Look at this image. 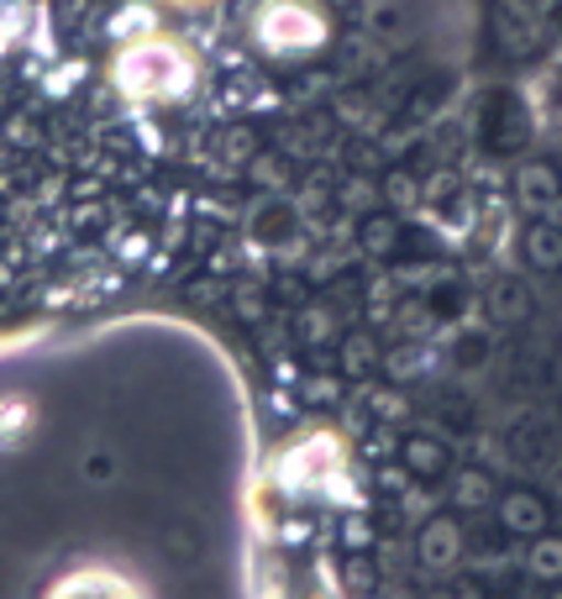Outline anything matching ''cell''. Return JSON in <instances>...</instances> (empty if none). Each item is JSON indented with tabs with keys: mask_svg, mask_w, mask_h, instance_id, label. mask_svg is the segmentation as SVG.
I'll list each match as a JSON object with an SVG mask.
<instances>
[{
	"mask_svg": "<svg viewBox=\"0 0 562 599\" xmlns=\"http://www.w3.org/2000/svg\"><path fill=\"white\" fill-rule=\"evenodd\" d=\"M499 515H505V531H516V536H541V531H547V504H541V495H531V489L505 495Z\"/></svg>",
	"mask_w": 562,
	"mask_h": 599,
	"instance_id": "1",
	"label": "cell"
},
{
	"mask_svg": "<svg viewBox=\"0 0 562 599\" xmlns=\"http://www.w3.org/2000/svg\"><path fill=\"white\" fill-rule=\"evenodd\" d=\"M526 568H531L541 584H558L562 578V536H537V542H531V557H526Z\"/></svg>",
	"mask_w": 562,
	"mask_h": 599,
	"instance_id": "2",
	"label": "cell"
},
{
	"mask_svg": "<svg viewBox=\"0 0 562 599\" xmlns=\"http://www.w3.org/2000/svg\"><path fill=\"white\" fill-rule=\"evenodd\" d=\"M421 557H426V563H437V568H442V563H452V557H458V526H452V521H437V526H426Z\"/></svg>",
	"mask_w": 562,
	"mask_h": 599,
	"instance_id": "3",
	"label": "cell"
},
{
	"mask_svg": "<svg viewBox=\"0 0 562 599\" xmlns=\"http://www.w3.org/2000/svg\"><path fill=\"white\" fill-rule=\"evenodd\" d=\"M410 468H416V474H442L447 468L442 442H410Z\"/></svg>",
	"mask_w": 562,
	"mask_h": 599,
	"instance_id": "4",
	"label": "cell"
},
{
	"mask_svg": "<svg viewBox=\"0 0 562 599\" xmlns=\"http://www.w3.org/2000/svg\"><path fill=\"white\" fill-rule=\"evenodd\" d=\"M489 500H494L489 474H478V468H473V474L458 479V504H489Z\"/></svg>",
	"mask_w": 562,
	"mask_h": 599,
	"instance_id": "5",
	"label": "cell"
},
{
	"mask_svg": "<svg viewBox=\"0 0 562 599\" xmlns=\"http://www.w3.org/2000/svg\"><path fill=\"white\" fill-rule=\"evenodd\" d=\"M537 242V247H531V258H537V264H558L562 258V242L552 237V232H541V237H531Z\"/></svg>",
	"mask_w": 562,
	"mask_h": 599,
	"instance_id": "6",
	"label": "cell"
},
{
	"mask_svg": "<svg viewBox=\"0 0 562 599\" xmlns=\"http://www.w3.org/2000/svg\"><path fill=\"white\" fill-rule=\"evenodd\" d=\"M558 599H562V595H558Z\"/></svg>",
	"mask_w": 562,
	"mask_h": 599,
	"instance_id": "7",
	"label": "cell"
}]
</instances>
